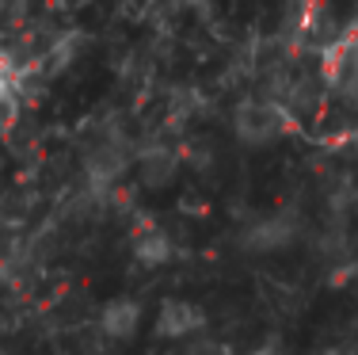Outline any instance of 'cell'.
Masks as SVG:
<instances>
[{
  "instance_id": "3957f363",
  "label": "cell",
  "mask_w": 358,
  "mask_h": 355,
  "mask_svg": "<svg viewBox=\"0 0 358 355\" xmlns=\"http://www.w3.org/2000/svg\"><path fill=\"white\" fill-rule=\"evenodd\" d=\"M202 328H206V314H202V306H194V302H187V298L160 302V309H157V336H164V340H191V336L202 333Z\"/></svg>"
},
{
  "instance_id": "8992f818",
  "label": "cell",
  "mask_w": 358,
  "mask_h": 355,
  "mask_svg": "<svg viewBox=\"0 0 358 355\" xmlns=\"http://www.w3.org/2000/svg\"><path fill=\"white\" fill-rule=\"evenodd\" d=\"M172 256H176V241L164 230H157V225L134 237V260L141 267H164V264H172Z\"/></svg>"
},
{
  "instance_id": "5b68a950",
  "label": "cell",
  "mask_w": 358,
  "mask_h": 355,
  "mask_svg": "<svg viewBox=\"0 0 358 355\" xmlns=\"http://www.w3.org/2000/svg\"><path fill=\"white\" fill-rule=\"evenodd\" d=\"M179 172V157L168 146H149L138 157V176L145 188H168Z\"/></svg>"
},
{
  "instance_id": "277c9868",
  "label": "cell",
  "mask_w": 358,
  "mask_h": 355,
  "mask_svg": "<svg viewBox=\"0 0 358 355\" xmlns=\"http://www.w3.org/2000/svg\"><path fill=\"white\" fill-rule=\"evenodd\" d=\"M141 328V302L134 298H110L99 309V333L107 340H134Z\"/></svg>"
},
{
  "instance_id": "6da1fadb",
  "label": "cell",
  "mask_w": 358,
  "mask_h": 355,
  "mask_svg": "<svg viewBox=\"0 0 358 355\" xmlns=\"http://www.w3.org/2000/svg\"><path fill=\"white\" fill-rule=\"evenodd\" d=\"M286 126H289V111L278 99H267V96L244 99L233 111V134L244 146H271L278 134H286Z\"/></svg>"
},
{
  "instance_id": "7a4b0ae2",
  "label": "cell",
  "mask_w": 358,
  "mask_h": 355,
  "mask_svg": "<svg viewBox=\"0 0 358 355\" xmlns=\"http://www.w3.org/2000/svg\"><path fill=\"white\" fill-rule=\"evenodd\" d=\"M297 233H301V222H297L294 214H271V218H263V222L248 225L241 237V244L248 252H282L297 241Z\"/></svg>"
}]
</instances>
